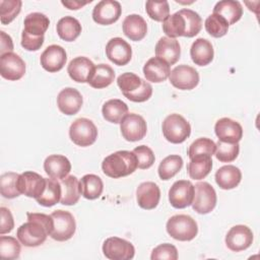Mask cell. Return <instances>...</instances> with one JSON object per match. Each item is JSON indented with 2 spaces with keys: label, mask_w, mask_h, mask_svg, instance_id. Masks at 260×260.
Instances as JSON below:
<instances>
[{
  "label": "cell",
  "mask_w": 260,
  "mask_h": 260,
  "mask_svg": "<svg viewBox=\"0 0 260 260\" xmlns=\"http://www.w3.org/2000/svg\"><path fill=\"white\" fill-rule=\"evenodd\" d=\"M26 216L27 221L17 229L16 237L25 247H38L50 236L53 219L51 215L37 212H27Z\"/></svg>",
  "instance_id": "cell-1"
},
{
  "label": "cell",
  "mask_w": 260,
  "mask_h": 260,
  "mask_svg": "<svg viewBox=\"0 0 260 260\" xmlns=\"http://www.w3.org/2000/svg\"><path fill=\"white\" fill-rule=\"evenodd\" d=\"M137 169V158L133 151L119 150L106 156L102 162L104 174L118 179L129 176Z\"/></svg>",
  "instance_id": "cell-2"
},
{
  "label": "cell",
  "mask_w": 260,
  "mask_h": 260,
  "mask_svg": "<svg viewBox=\"0 0 260 260\" xmlns=\"http://www.w3.org/2000/svg\"><path fill=\"white\" fill-rule=\"evenodd\" d=\"M166 229L173 239L181 242L192 241L198 234L197 222L187 214L173 215L167 221Z\"/></svg>",
  "instance_id": "cell-3"
},
{
  "label": "cell",
  "mask_w": 260,
  "mask_h": 260,
  "mask_svg": "<svg viewBox=\"0 0 260 260\" xmlns=\"http://www.w3.org/2000/svg\"><path fill=\"white\" fill-rule=\"evenodd\" d=\"M161 129L164 137L174 144L184 142L191 134L189 122L179 114H171L166 117Z\"/></svg>",
  "instance_id": "cell-4"
},
{
  "label": "cell",
  "mask_w": 260,
  "mask_h": 260,
  "mask_svg": "<svg viewBox=\"0 0 260 260\" xmlns=\"http://www.w3.org/2000/svg\"><path fill=\"white\" fill-rule=\"evenodd\" d=\"M53 228L50 237L58 242H64L73 237L76 231V222L74 216L66 210L58 209L52 212Z\"/></svg>",
  "instance_id": "cell-5"
},
{
  "label": "cell",
  "mask_w": 260,
  "mask_h": 260,
  "mask_svg": "<svg viewBox=\"0 0 260 260\" xmlns=\"http://www.w3.org/2000/svg\"><path fill=\"white\" fill-rule=\"evenodd\" d=\"M71 141L81 147L93 144L98 138V129L93 122L87 118L76 119L69 128Z\"/></svg>",
  "instance_id": "cell-6"
},
{
  "label": "cell",
  "mask_w": 260,
  "mask_h": 260,
  "mask_svg": "<svg viewBox=\"0 0 260 260\" xmlns=\"http://www.w3.org/2000/svg\"><path fill=\"white\" fill-rule=\"evenodd\" d=\"M216 192L207 182H198L194 186V198L192 208L199 214L211 212L216 205Z\"/></svg>",
  "instance_id": "cell-7"
},
{
  "label": "cell",
  "mask_w": 260,
  "mask_h": 260,
  "mask_svg": "<svg viewBox=\"0 0 260 260\" xmlns=\"http://www.w3.org/2000/svg\"><path fill=\"white\" fill-rule=\"evenodd\" d=\"M102 249L105 257L110 260H130L135 255L134 246L129 241L118 237L106 239Z\"/></svg>",
  "instance_id": "cell-8"
},
{
  "label": "cell",
  "mask_w": 260,
  "mask_h": 260,
  "mask_svg": "<svg viewBox=\"0 0 260 260\" xmlns=\"http://www.w3.org/2000/svg\"><path fill=\"white\" fill-rule=\"evenodd\" d=\"M120 130L125 140L134 142L141 140L145 136L147 132V125L142 116L130 113L127 114L120 122Z\"/></svg>",
  "instance_id": "cell-9"
},
{
  "label": "cell",
  "mask_w": 260,
  "mask_h": 260,
  "mask_svg": "<svg viewBox=\"0 0 260 260\" xmlns=\"http://www.w3.org/2000/svg\"><path fill=\"white\" fill-rule=\"evenodd\" d=\"M171 84L182 90H191L199 83V73L192 66L182 64L176 66L170 73Z\"/></svg>",
  "instance_id": "cell-10"
},
{
  "label": "cell",
  "mask_w": 260,
  "mask_h": 260,
  "mask_svg": "<svg viewBox=\"0 0 260 260\" xmlns=\"http://www.w3.org/2000/svg\"><path fill=\"white\" fill-rule=\"evenodd\" d=\"M194 198V185L188 180L176 181L169 190V201L178 209L190 206Z\"/></svg>",
  "instance_id": "cell-11"
},
{
  "label": "cell",
  "mask_w": 260,
  "mask_h": 260,
  "mask_svg": "<svg viewBox=\"0 0 260 260\" xmlns=\"http://www.w3.org/2000/svg\"><path fill=\"white\" fill-rule=\"evenodd\" d=\"M46 187V178H43L36 172H24L19 175L17 180V188L20 194H24L30 198H39Z\"/></svg>",
  "instance_id": "cell-12"
},
{
  "label": "cell",
  "mask_w": 260,
  "mask_h": 260,
  "mask_svg": "<svg viewBox=\"0 0 260 260\" xmlns=\"http://www.w3.org/2000/svg\"><path fill=\"white\" fill-rule=\"evenodd\" d=\"M122 13L121 4L115 0H102L92 10V19L98 24L109 25L116 22Z\"/></svg>",
  "instance_id": "cell-13"
},
{
  "label": "cell",
  "mask_w": 260,
  "mask_h": 260,
  "mask_svg": "<svg viewBox=\"0 0 260 260\" xmlns=\"http://www.w3.org/2000/svg\"><path fill=\"white\" fill-rule=\"evenodd\" d=\"M25 73V63L13 52L0 56V74L3 78L11 81L20 79Z\"/></svg>",
  "instance_id": "cell-14"
},
{
  "label": "cell",
  "mask_w": 260,
  "mask_h": 260,
  "mask_svg": "<svg viewBox=\"0 0 260 260\" xmlns=\"http://www.w3.org/2000/svg\"><path fill=\"white\" fill-rule=\"evenodd\" d=\"M253 243V233L244 224H237L230 229L225 236V245L233 252H241L248 249Z\"/></svg>",
  "instance_id": "cell-15"
},
{
  "label": "cell",
  "mask_w": 260,
  "mask_h": 260,
  "mask_svg": "<svg viewBox=\"0 0 260 260\" xmlns=\"http://www.w3.org/2000/svg\"><path fill=\"white\" fill-rule=\"evenodd\" d=\"M108 59L118 66L128 64L132 58L131 46L122 38H112L106 45Z\"/></svg>",
  "instance_id": "cell-16"
},
{
  "label": "cell",
  "mask_w": 260,
  "mask_h": 260,
  "mask_svg": "<svg viewBox=\"0 0 260 260\" xmlns=\"http://www.w3.org/2000/svg\"><path fill=\"white\" fill-rule=\"evenodd\" d=\"M66 51L59 45H51L47 47L40 58L42 67L51 73L60 71L66 64Z\"/></svg>",
  "instance_id": "cell-17"
},
{
  "label": "cell",
  "mask_w": 260,
  "mask_h": 260,
  "mask_svg": "<svg viewBox=\"0 0 260 260\" xmlns=\"http://www.w3.org/2000/svg\"><path fill=\"white\" fill-rule=\"evenodd\" d=\"M83 104L81 93L73 87L63 88L57 96V106L61 113L72 116L77 114Z\"/></svg>",
  "instance_id": "cell-18"
},
{
  "label": "cell",
  "mask_w": 260,
  "mask_h": 260,
  "mask_svg": "<svg viewBox=\"0 0 260 260\" xmlns=\"http://www.w3.org/2000/svg\"><path fill=\"white\" fill-rule=\"evenodd\" d=\"M214 131L218 140L229 143H239L243 137V128L240 123L230 118H221L216 121Z\"/></svg>",
  "instance_id": "cell-19"
},
{
  "label": "cell",
  "mask_w": 260,
  "mask_h": 260,
  "mask_svg": "<svg viewBox=\"0 0 260 260\" xmlns=\"http://www.w3.org/2000/svg\"><path fill=\"white\" fill-rule=\"evenodd\" d=\"M138 205L146 210L154 209L160 199V189L154 182H143L136 190Z\"/></svg>",
  "instance_id": "cell-20"
},
{
  "label": "cell",
  "mask_w": 260,
  "mask_h": 260,
  "mask_svg": "<svg viewBox=\"0 0 260 260\" xmlns=\"http://www.w3.org/2000/svg\"><path fill=\"white\" fill-rule=\"evenodd\" d=\"M44 170L50 178L60 181L70 173L71 162L65 155L51 154L44 161Z\"/></svg>",
  "instance_id": "cell-21"
},
{
  "label": "cell",
  "mask_w": 260,
  "mask_h": 260,
  "mask_svg": "<svg viewBox=\"0 0 260 260\" xmlns=\"http://www.w3.org/2000/svg\"><path fill=\"white\" fill-rule=\"evenodd\" d=\"M181 55V47L176 39L161 37L155 45V57L166 61L169 65L178 62Z\"/></svg>",
  "instance_id": "cell-22"
},
{
  "label": "cell",
  "mask_w": 260,
  "mask_h": 260,
  "mask_svg": "<svg viewBox=\"0 0 260 260\" xmlns=\"http://www.w3.org/2000/svg\"><path fill=\"white\" fill-rule=\"evenodd\" d=\"M94 66L95 65L91 60L86 57L79 56L70 61L67 67V72L73 81L85 83L88 81Z\"/></svg>",
  "instance_id": "cell-23"
},
{
  "label": "cell",
  "mask_w": 260,
  "mask_h": 260,
  "mask_svg": "<svg viewBox=\"0 0 260 260\" xmlns=\"http://www.w3.org/2000/svg\"><path fill=\"white\" fill-rule=\"evenodd\" d=\"M170 73V65L157 57H151L143 66V74L146 80L154 83H159L167 80Z\"/></svg>",
  "instance_id": "cell-24"
},
{
  "label": "cell",
  "mask_w": 260,
  "mask_h": 260,
  "mask_svg": "<svg viewBox=\"0 0 260 260\" xmlns=\"http://www.w3.org/2000/svg\"><path fill=\"white\" fill-rule=\"evenodd\" d=\"M124 35L131 41L138 42L144 39L147 32V24L139 14H129L125 17L122 24Z\"/></svg>",
  "instance_id": "cell-25"
},
{
  "label": "cell",
  "mask_w": 260,
  "mask_h": 260,
  "mask_svg": "<svg viewBox=\"0 0 260 260\" xmlns=\"http://www.w3.org/2000/svg\"><path fill=\"white\" fill-rule=\"evenodd\" d=\"M190 56L192 61L198 66H206L213 60L214 51L212 44L203 38L196 39L191 48Z\"/></svg>",
  "instance_id": "cell-26"
},
{
  "label": "cell",
  "mask_w": 260,
  "mask_h": 260,
  "mask_svg": "<svg viewBox=\"0 0 260 260\" xmlns=\"http://www.w3.org/2000/svg\"><path fill=\"white\" fill-rule=\"evenodd\" d=\"M242 180V173L239 168L226 165L219 168L215 173V182L220 189L231 190L236 188Z\"/></svg>",
  "instance_id": "cell-27"
},
{
  "label": "cell",
  "mask_w": 260,
  "mask_h": 260,
  "mask_svg": "<svg viewBox=\"0 0 260 260\" xmlns=\"http://www.w3.org/2000/svg\"><path fill=\"white\" fill-rule=\"evenodd\" d=\"M212 13L221 16L228 24L231 25L241 19L243 15V7L239 1L222 0L215 4Z\"/></svg>",
  "instance_id": "cell-28"
},
{
  "label": "cell",
  "mask_w": 260,
  "mask_h": 260,
  "mask_svg": "<svg viewBox=\"0 0 260 260\" xmlns=\"http://www.w3.org/2000/svg\"><path fill=\"white\" fill-rule=\"evenodd\" d=\"M62 195L60 203L63 205H74L78 202L81 192L79 181L75 176H67L60 180Z\"/></svg>",
  "instance_id": "cell-29"
},
{
  "label": "cell",
  "mask_w": 260,
  "mask_h": 260,
  "mask_svg": "<svg viewBox=\"0 0 260 260\" xmlns=\"http://www.w3.org/2000/svg\"><path fill=\"white\" fill-rule=\"evenodd\" d=\"M115 79V71L108 64H98L94 66L87 83L93 88H105L112 84Z\"/></svg>",
  "instance_id": "cell-30"
},
{
  "label": "cell",
  "mask_w": 260,
  "mask_h": 260,
  "mask_svg": "<svg viewBox=\"0 0 260 260\" xmlns=\"http://www.w3.org/2000/svg\"><path fill=\"white\" fill-rule=\"evenodd\" d=\"M23 30L30 36L42 37L47 31L50 20L47 15L41 12H31L27 14L23 21Z\"/></svg>",
  "instance_id": "cell-31"
},
{
  "label": "cell",
  "mask_w": 260,
  "mask_h": 260,
  "mask_svg": "<svg viewBox=\"0 0 260 260\" xmlns=\"http://www.w3.org/2000/svg\"><path fill=\"white\" fill-rule=\"evenodd\" d=\"M102 114L106 121L118 124L128 114V106L119 99H112L103 105Z\"/></svg>",
  "instance_id": "cell-32"
},
{
  "label": "cell",
  "mask_w": 260,
  "mask_h": 260,
  "mask_svg": "<svg viewBox=\"0 0 260 260\" xmlns=\"http://www.w3.org/2000/svg\"><path fill=\"white\" fill-rule=\"evenodd\" d=\"M58 36L65 42L75 41L81 32L80 22L73 16H64L57 22L56 25Z\"/></svg>",
  "instance_id": "cell-33"
},
{
  "label": "cell",
  "mask_w": 260,
  "mask_h": 260,
  "mask_svg": "<svg viewBox=\"0 0 260 260\" xmlns=\"http://www.w3.org/2000/svg\"><path fill=\"white\" fill-rule=\"evenodd\" d=\"M212 169V159L210 155L200 154L192 157L187 166V171L191 179H204Z\"/></svg>",
  "instance_id": "cell-34"
},
{
  "label": "cell",
  "mask_w": 260,
  "mask_h": 260,
  "mask_svg": "<svg viewBox=\"0 0 260 260\" xmlns=\"http://www.w3.org/2000/svg\"><path fill=\"white\" fill-rule=\"evenodd\" d=\"M79 186L81 195L88 200L99 198L104 190V183L102 179L94 174L84 175L79 181Z\"/></svg>",
  "instance_id": "cell-35"
},
{
  "label": "cell",
  "mask_w": 260,
  "mask_h": 260,
  "mask_svg": "<svg viewBox=\"0 0 260 260\" xmlns=\"http://www.w3.org/2000/svg\"><path fill=\"white\" fill-rule=\"evenodd\" d=\"M62 195L61 184L59 180L46 178V187L43 194L37 198V202L45 207H51L60 202Z\"/></svg>",
  "instance_id": "cell-36"
},
{
  "label": "cell",
  "mask_w": 260,
  "mask_h": 260,
  "mask_svg": "<svg viewBox=\"0 0 260 260\" xmlns=\"http://www.w3.org/2000/svg\"><path fill=\"white\" fill-rule=\"evenodd\" d=\"M162 30L167 37L171 39L186 36V21L180 10L169 15L162 21Z\"/></svg>",
  "instance_id": "cell-37"
},
{
  "label": "cell",
  "mask_w": 260,
  "mask_h": 260,
  "mask_svg": "<svg viewBox=\"0 0 260 260\" xmlns=\"http://www.w3.org/2000/svg\"><path fill=\"white\" fill-rule=\"evenodd\" d=\"M183 167V158L178 154L166 156L159 164L157 172L161 180L168 181L176 176Z\"/></svg>",
  "instance_id": "cell-38"
},
{
  "label": "cell",
  "mask_w": 260,
  "mask_h": 260,
  "mask_svg": "<svg viewBox=\"0 0 260 260\" xmlns=\"http://www.w3.org/2000/svg\"><path fill=\"white\" fill-rule=\"evenodd\" d=\"M19 174L14 172L4 173L0 177V190L1 195L7 199H13L20 195L17 188V180Z\"/></svg>",
  "instance_id": "cell-39"
},
{
  "label": "cell",
  "mask_w": 260,
  "mask_h": 260,
  "mask_svg": "<svg viewBox=\"0 0 260 260\" xmlns=\"http://www.w3.org/2000/svg\"><path fill=\"white\" fill-rule=\"evenodd\" d=\"M20 242L19 240L9 237L3 236L0 237V255L2 259L6 260H14L17 259L20 255Z\"/></svg>",
  "instance_id": "cell-40"
},
{
  "label": "cell",
  "mask_w": 260,
  "mask_h": 260,
  "mask_svg": "<svg viewBox=\"0 0 260 260\" xmlns=\"http://www.w3.org/2000/svg\"><path fill=\"white\" fill-rule=\"evenodd\" d=\"M216 144L214 141L207 137H201L193 141L188 149V156L191 159L192 157L200 154H207L212 156L215 152Z\"/></svg>",
  "instance_id": "cell-41"
},
{
  "label": "cell",
  "mask_w": 260,
  "mask_h": 260,
  "mask_svg": "<svg viewBox=\"0 0 260 260\" xmlns=\"http://www.w3.org/2000/svg\"><path fill=\"white\" fill-rule=\"evenodd\" d=\"M22 2L20 0L0 1V21L2 24L10 23L20 12Z\"/></svg>",
  "instance_id": "cell-42"
},
{
  "label": "cell",
  "mask_w": 260,
  "mask_h": 260,
  "mask_svg": "<svg viewBox=\"0 0 260 260\" xmlns=\"http://www.w3.org/2000/svg\"><path fill=\"white\" fill-rule=\"evenodd\" d=\"M215 149V157L221 162H231L234 161L239 154L240 145L239 143H229L218 140Z\"/></svg>",
  "instance_id": "cell-43"
},
{
  "label": "cell",
  "mask_w": 260,
  "mask_h": 260,
  "mask_svg": "<svg viewBox=\"0 0 260 260\" xmlns=\"http://www.w3.org/2000/svg\"><path fill=\"white\" fill-rule=\"evenodd\" d=\"M206 31L213 38H221L229 30L228 22L217 14H210L204 22Z\"/></svg>",
  "instance_id": "cell-44"
},
{
  "label": "cell",
  "mask_w": 260,
  "mask_h": 260,
  "mask_svg": "<svg viewBox=\"0 0 260 260\" xmlns=\"http://www.w3.org/2000/svg\"><path fill=\"white\" fill-rule=\"evenodd\" d=\"M144 79L140 78L138 75L132 72H125L122 73L117 78V84L120 87L123 95L132 93L137 90L143 83Z\"/></svg>",
  "instance_id": "cell-45"
},
{
  "label": "cell",
  "mask_w": 260,
  "mask_h": 260,
  "mask_svg": "<svg viewBox=\"0 0 260 260\" xmlns=\"http://www.w3.org/2000/svg\"><path fill=\"white\" fill-rule=\"evenodd\" d=\"M182 12V14L185 17V21H186V36L187 38H193L196 35H198L202 28V19L200 17V15L192 10V9H188V8H183L180 10Z\"/></svg>",
  "instance_id": "cell-46"
},
{
  "label": "cell",
  "mask_w": 260,
  "mask_h": 260,
  "mask_svg": "<svg viewBox=\"0 0 260 260\" xmlns=\"http://www.w3.org/2000/svg\"><path fill=\"white\" fill-rule=\"evenodd\" d=\"M145 10L148 16L155 21H164L170 15V5L168 1H147Z\"/></svg>",
  "instance_id": "cell-47"
},
{
  "label": "cell",
  "mask_w": 260,
  "mask_h": 260,
  "mask_svg": "<svg viewBox=\"0 0 260 260\" xmlns=\"http://www.w3.org/2000/svg\"><path fill=\"white\" fill-rule=\"evenodd\" d=\"M133 152L137 158V168L141 170H146L154 164V153L148 146L139 145L133 149Z\"/></svg>",
  "instance_id": "cell-48"
},
{
  "label": "cell",
  "mask_w": 260,
  "mask_h": 260,
  "mask_svg": "<svg viewBox=\"0 0 260 260\" xmlns=\"http://www.w3.org/2000/svg\"><path fill=\"white\" fill-rule=\"evenodd\" d=\"M151 260L157 259H168V260H177L178 259V250L177 248L170 244L164 243L155 247L150 255Z\"/></svg>",
  "instance_id": "cell-49"
},
{
  "label": "cell",
  "mask_w": 260,
  "mask_h": 260,
  "mask_svg": "<svg viewBox=\"0 0 260 260\" xmlns=\"http://www.w3.org/2000/svg\"><path fill=\"white\" fill-rule=\"evenodd\" d=\"M151 94H152V86L150 85L149 82L144 80L142 85L137 90H135L132 93L124 94V96L134 103H143L149 100Z\"/></svg>",
  "instance_id": "cell-50"
},
{
  "label": "cell",
  "mask_w": 260,
  "mask_h": 260,
  "mask_svg": "<svg viewBox=\"0 0 260 260\" xmlns=\"http://www.w3.org/2000/svg\"><path fill=\"white\" fill-rule=\"evenodd\" d=\"M45 41V37H35L30 36L24 30L21 32V46L27 51H38L41 49Z\"/></svg>",
  "instance_id": "cell-51"
},
{
  "label": "cell",
  "mask_w": 260,
  "mask_h": 260,
  "mask_svg": "<svg viewBox=\"0 0 260 260\" xmlns=\"http://www.w3.org/2000/svg\"><path fill=\"white\" fill-rule=\"evenodd\" d=\"M0 235L10 233L14 228V220L10 210L6 207L0 208Z\"/></svg>",
  "instance_id": "cell-52"
},
{
  "label": "cell",
  "mask_w": 260,
  "mask_h": 260,
  "mask_svg": "<svg viewBox=\"0 0 260 260\" xmlns=\"http://www.w3.org/2000/svg\"><path fill=\"white\" fill-rule=\"evenodd\" d=\"M0 36H1V42H0V56L5 54V53H9L13 51V42L12 39L9 35L5 34L3 30L0 31Z\"/></svg>",
  "instance_id": "cell-53"
},
{
  "label": "cell",
  "mask_w": 260,
  "mask_h": 260,
  "mask_svg": "<svg viewBox=\"0 0 260 260\" xmlns=\"http://www.w3.org/2000/svg\"><path fill=\"white\" fill-rule=\"evenodd\" d=\"M91 0L89 1H85V2H82V1H77V0H73V1H62V5H64L65 7H67L68 9L70 10H77L81 7H83L84 5L90 3Z\"/></svg>",
  "instance_id": "cell-54"
}]
</instances>
